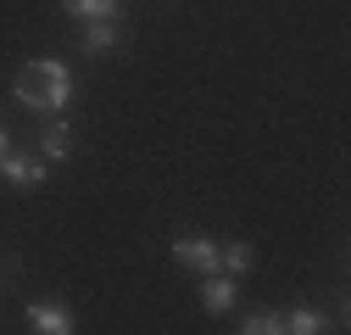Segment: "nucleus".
Masks as SVG:
<instances>
[{"label": "nucleus", "mask_w": 351, "mask_h": 335, "mask_svg": "<svg viewBox=\"0 0 351 335\" xmlns=\"http://www.w3.org/2000/svg\"><path fill=\"white\" fill-rule=\"evenodd\" d=\"M12 95H17L28 112H62L67 95H73V78H67L62 62H28V67L17 73V84H12Z\"/></svg>", "instance_id": "1"}, {"label": "nucleus", "mask_w": 351, "mask_h": 335, "mask_svg": "<svg viewBox=\"0 0 351 335\" xmlns=\"http://www.w3.org/2000/svg\"><path fill=\"white\" fill-rule=\"evenodd\" d=\"M0 179H12L17 190H34L39 179H45V157H28V151H6V162H0Z\"/></svg>", "instance_id": "2"}, {"label": "nucleus", "mask_w": 351, "mask_h": 335, "mask_svg": "<svg viewBox=\"0 0 351 335\" xmlns=\"http://www.w3.org/2000/svg\"><path fill=\"white\" fill-rule=\"evenodd\" d=\"M173 257H179V263H190L195 274H212V268H217V240H201V235H179V240H173Z\"/></svg>", "instance_id": "3"}, {"label": "nucleus", "mask_w": 351, "mask_h": 335, "mask_svg": "<svg viewBox=\"0 0 351 335\" xmlns=\"http://www.w3.org/2000/svg\"><path fill=\"white\" fill-rule=\"evenodd\" d=\"M201 308L206 313H229L234 308V274H223V268L201 274Z\"/></svg>", "instance_id": "4"}, {"label": "nucleus", "mask_w": 351, "mask_h": 335, "mask_svg": "<svg viewBox=\"0 0 351 335\" xmlns=\"http://www.w3.org/2000/svg\"><path fill=\"white\" fill-rule=\"evenodd\" d=\"M28 324L39 335H67L73 330V313L67 308H51V302H28Z\"/></svg>", "instance_id": "5"}, {"label": "nucleus", "mask_w": 351, "mask_h": 335, "mask_svg": "<svg viewBox=\"0 0 351 335\" xmlns=\"http://www.w3.org/2000/svg\"><path fill=\"white\" fill-rule=\"evenodd\" d=\"M112 45H117V17H90V28H84V51L101 56Z\"/></svg>", "instance_id": "6"}, {"label": "nucleus", "mask_w": 351, "mask_h": 335, "mask_svg": "<svg viewBox=\"0 0 351 335\" xmlns=\"http://www.w3.org/2000/svg\"><path fill=\"white\" fill-rule=\"evenodd\" d=\"M67 151H73L67 123H45V129H39V157H45V162H62Z\"/></svg>", "instance_id": "7"}, {"label": "nucleus", "mask_w": 351, "mask_h": 335, "mask_svg": "<svg viewBox=\"0 0 351 335\" xmlns=\"http://www.w3.org/2000/svg\"><path fill=\"white\" fill-rule=\"evenodd\" d=\"M256 263V251L245 246V240H229V246H217V268H223V274H245Z\"/></svg>", "instance_id": "8"}, {"label": "nucleus", "mask_w": 351, "mask_h": 335, "mask_svg": "<svg viewBox=\"0 0 351 335\" xmlns=\"http://www.w3.org/2000/svg\"><path fill=\"white\" fill-rule=\"evenodd\" d=\"M62 12H73V17H117V0H62Z\"/></svg>", "instance_id": "9"}, {"label": "nucleus", "mask_w": 351, "mask_h": 335, "mask_svg": "<svg viewBox=\"0 0 351 335\" xmlns=\"http://www.w3.org/2000/svg\"><path fill=\"white\" fill-rule=\"evenodd\" d=\"M285 330H295V335H318V330H329L313 308H295V313H285Z\"/></svg>", "instance_id": "10"}, {"label": "nucleus", "mask_w": 351, "mask_h": 335, "mask_svg": "<svg viewBox=\"0 0 351 335\" xmlns=\"http://www.w3.org/2000/svg\"><path fill=\"white\" fill-rule=\"evenodd\" d=\"M240 330H245V335H279V330H285V313H251Z\"/></svg>", "instance_id": "11"}, {"label": "nucleus", "mask_w": 351, "mask_h": 335, "mask_svg": "<svg viewBox=\"0 0 351 335\" xmlns=\"http://www.w3.org/2000/svg\"><path fill=\"white\" fill-rule=\"evenodd\" d=\"M0 162H6V129H0Z\"/></svg>", "instance_id": "12"}]
</instances>
